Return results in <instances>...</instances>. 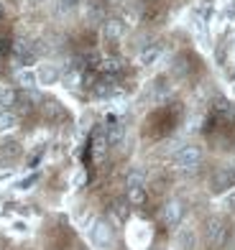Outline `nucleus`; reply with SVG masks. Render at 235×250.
<instances>
[{
  "mask_svg": "<svg viewBox=\"0 0 235 250\" xmlns=\"http://www.w3.org/2000/svg\"><path fill=\"white\" fill-rule=\"evenodd\" d=\"M199 164H202V148L199 146H184V148H179L174 153V166L184 174L197 171Z\"/></svg>",
  "mask_w": 235,
  "mask_h": 250,
  "instance_id": "nucleus-2",
  "label": "nucleus"
},
{
  "mask_svg": "<svg viewBox=\"0 0 235 250\" xmlns=\"http://www.w3.org/2000/svg\"><path fill=\"white\" fill-rule=\"evenodd\" d=\"M120 69H123V62L115 59V56H107V59L100 62V72L103 74H118Z\"/></svg>",
  "mask_w": 235,
  "mask_h": 250,
  "instance_id": "nucleus-18",
  "label": "nucleus"
},
{
  "mask_svg": "<svg viewBox=\"0 0 235 250\" xmlns=\"http://www.w3.org/2000/svg\"><path fill=\"white\" fill-rule=\"evenodd\" d=\"M80 3L82 0H57V10L59 13H69V10H74Z\"/></svg>",
  "mask_w": 235,
  "mask_h": 250,
  "instance_id": "nucleus-20",
  "label": "nucleus"
},
{
  "mask_svg": "<svg viewBox=\"0 0 235 250\" xmlns=\"http://www.w3.org/2000/svg\"><path fill=\"white\" fill-rule=\"evenodd\" d=\"M85 18L89 23H103L105 21V3L103 0H89L85 5Z\"/></svg>",
  "mask_w": 235,
  "mask_h": 250,
  "instance_id": "nucleus-10",
  "label": "nucleus"
},
{
  "mask_svg": "<svg viewBox=\"0 0 235 250\" xmlns=\"http://www.w3.org/2000/svg\"><path fill=\"white\" fill-rule=\"evenodd\" d=\"M235 187V166L225 164V166H217L210 176V191L212 194H225V191H233Z\"/></svg>",
  "mask_w": 235,
  "mask_h": 250,
  "instance_id": "nucleus-3",
  "label": "nucleus"
},
{
  "mask_svg": "<svg viewBox=\"0 0 235 250\" xmlns=\"http://www.w3.org/2000/svg\"><path fill=\"white\" fill-rule=\"evenodd\" d=\"M174 243L179 250H197V230L194 227H179L174 235Z\"/></svg>",
  "mask_w": 235,
  "mask_h": 250,
  "instance_id": "nucleus-8",
  "label": "nucleus"
},
{
  "mask_svg": "<svg viewBox=\"0 0 235 250\" xmlns=\"http://www.w3.org/2000/svg\"><path fill=\"white\" fill-rule=\"evenodd\" d=\"M225 204H228V209H233L235 212V189L230 191V194H228V199H225Z\"/></svg>",
  "mask_w": 235,
  "mask_h": 250,
  "instance_id": "nucleus-23",
  "label": "nucleus"
},
{
  "mask_svg": "<svg viewBox=\"0 0 235 250\" xmlns=\"http://www.w3.org/2000/svg\"><path fill=\"white\" fill-rule=\"evenodd\" d=\"M3 13H5V8H3V3H0V18H3Z\"/></svg>",
  "mask_w": 235,
  "mask_h": 250,
  "instance_id": "nucleus-24",
  "label": "nucleus"
},
{
  "mask_svg": "<svg viewBox=\"0 0 235 250\" xmlns=\"http://www.w3.org/2000/svg\"><path fill=\"white\" fill-rule=\"evenodd\" d=\"M13 56H16V64L21 66V69H26V66H31L33 62H36V49L31 46L28 41H16L13 43Z\"/></svg>",
  "mask_w": 235,
  "mask_h": 250,
  "instance_id": "nucleus-7",
  "label": "nucleus"
},
{
  "mask_svg": "<svg viewBox=\"0 0 235 250\" xmlns=\"http://www.w3.org/2000/svg\"><path fill=\"white\" fill-rule=\"evenodd\" d=\"M184 220V204L179 202V199H169L161 207V222L166 227H179Z\"/></svg>",
  "mask_w": 235,
  "mask_h": 250,
  "instance_id": "nucleus-6",
  "label": "nucleus"
},
{
  "mask_svg": "<svg viewBox=\"0 0 235 250\" xmlns=\"http://www.w3.org/2000/svg\"><path fill=\"white\" fill-rule=\"evenodd\" d=\"M146 202H149L146 187H133V189H128V204H133V207H143Z\"/></svg>",
  "mask_w": 235,
  "mask_h": 250,
  "instance_id": "nucleus-16",
  "label": "nucleus"
},
{
  "mask_svg": "<svg viewBox=\"0 0 235 250\" xmlns=\"http://www.w3.org/2000/svg\"><path fill=\"white\" fill-rule=\"evenodd\" d=\"M36 181H39V174H31V176H26L23 181H18V187H16V189H21V191H26V189H31L33 184H36Z\"/></svg>",
  "mask_w": 235,
  "mask_h": 250,
  "instance_id": "nucleus-22",
  "label": "nucleus"
},
{
  "mask_svg": "<svg viewBox=\"0 0 235 250\" xmlns=\"http://www.w3.org/2000/svg\"><path fill=\"white\" fill-rule=\"evenodd\" d=\"M161 54H164L161 43H149V46H143V49H141V54H138V64H141V66H153L156 62L161 59Z\"/></svg>",
  "mask_w": 235,
  "mask_h": 250,
  "instance_id": "nucleus-9",
  "label": "nucleus"
},
{
  "mask_svg": "<svg viewBox=\"0 0 235 250\" xmlns=\"http://www.w3.org/2000/svg\"><path fill=\"white\" fill-rule=\"evenodd\" d=\"M89 240H92L95 248H113L115 243V232H113V225L107 220H95V225L89 227Z\"/></svg>",
  "mask_w": 235,
  "mask_h": 250,
  "instance_id": "nucleus-4",
  "label": "nucleus"
},
{
  "mask_svg": "<svg viewBox=\"0 0 235 250\" xmlns=\"http://www.w3.org/2000/svg\"><path fill=\"white\" fill-rule=\"evenodd\" d=\"M126 187H128V189H133V187H146V171H143V168H138V166L128 168Z\"/></svg>",
  "mask_w": 235,
  "mask_h": 250,
  "instance_id": "nucleus-14",
  "label": "nucleus"
},
{
  "mask_svg": "<svg viewBox=\"0 0 235 250\" xmlns=\"http://www.w3.org/2000/svg\"><path fill=\"white\" fill-rule=\"evenodd\" d=\"M18 128V112L16 110H3L0 112V133H10Z\"/></svg>",
  "mask_w": 235,
  "mask_h": 250,
  "instance_id": "nucleus-13",
  "label": "nucleus"
},
{
  "mask_svg": "<svg viewBox=\"0 0 235 250\" xmlns=\"http://www.w3.org/2000/svg\"><path fill=\"white\" fill-rule=\"evenodd\" d=\"M0 112H3V107H0Z\"/></svg>",
  "mask_w": 235,
  "mask_h": 250,
  "instance_id": "nucleus-26",
  "label": "nucleus"
},
{
  "mask_svg": "<svg viewBox=\"0 0 235 250\" xmlns=\"http://www.w3.org/2000/svg\"><path fill=\"white\" fill-rule=\"evenodd\" d=\"M43 112H46V118H59L62 107H59V102H46V105H43Z\"/></svg>",
  "mask_w": 235,
  "mask_h": 250,
  "instance_id": "nucleus-21",
  "label": "nucleus"
},
{
  "mask_svg": "<svg viewBox=\"0 0 235 250\" xmlns=\"http://www.w3.org/2000/svg\"><path fill=\"white\" fill-rule=\"evenodd\" d=\"M105 138H107L110 148H118V146L123 143V138H126V125L123 123H110L105 128Z\"/></svg>",
  "mask_w": 235,
  "mask_h": 250,
  "instance_id": "nucleus-11",
  "label": "nucleus"
},
{
  "mask_svg": "<svg viewBox=\"0 0 235 250\" xmlns=\"http://www.w3.org/2000/svg\"><path fill=\"white\" fill-rule=\"evenodd\" d=\"M33 3H43V0H33Z\"/></svg>",
  "mask_w": 235,
  "mask_h": 250,
  "instance_id": "nucleus-25",
  "label": "nucleus"
},
{
  "mask_svg": "<svg viewBox=\"0 0 235 250\" xmlns=\"http://www.w3.org/2000/svg\"><path fill=\"white\" fill-rule=\"evenodd\" d=\"M230 240V225L222 217L205 220V245L210 250H222Z\"/></svg>",
  "mask_w": 235,
  "mask_h": 250,
  "instance_id": "nucleus-1",
  "label": "nucleus"
},
{
  "mask_svg": "<svg viewBox=\"0 0 235 250\" xmlns=\"http://www.w3.org/2000/svg\"><path fill=\"white\" fill-rule=\"evenodd\" d=\"M16 84H21L23 89H33V87L39 84V77H36V72H33V69H28V66H26V69H18L16 72Z\"/></svg>",
  "mask_w": 235,
  "mask_h": 250,
  "instance_id": "nucleus-12",
  "label": "nucleus"
},
{
  "mask_svg": "<svg viewBox=\"0 0 235 250\" xmlns=\"http://www.w3.org/2000/svg\"><path fill=\"white\" fill-rule=\"evenodd\" d=\"M100 33H103L105 43H120L123 39H126V33H128V23L123 18H105Z\"/></svg>",
  "mask_w": 235,
  "mask_h": 250,
  "instance_id": "nucleus-5",
  "label": "nucleus"
},
{
  "mask_svg": "<svg viewBox=\"0 0 235 250\" xmlns=\"http://www.w3.org/2000/svg\"><path fill=\"white\" fill-rule=\"evenodd\" d=\"M36 77H39V84H54L57 79L62 77V72L57 69V66H49V64H43L41 69L36 72Z\"/></svg>",
  "mask_w": 235,
  "mask_h": 250,
  "instance_id": "nucleus-15",
  "label": "nucleus"
},
{
  "mask_svg": "<svg viewBox=\"0 0 235 250\" xmlns=\"http://www.w3.org/2000/svg\"><path fill=\"white\" fill-rule=\"evenodd\" d=\"M18 156H21V143H16V141L0 143V158H3V161H13Z\"/></svg>",
  "mask_w": 235,
  "mask_h": 250,
  "instance_id": "nucleus-17",
  "label": "nucleus"
},
{
  "mask_svg": "<svg viewBox=\"0 0 235 250\" xmlns=\"http://www.w3.org/2000/svg\"><path fill=\"white\" fill-rule=\"evenodd\" d=\"M18 102V92H13V89H0V107L3 110H13Z\"/></svg>",
  "mask_w": 235,
  "mask_h": 250,
  "instance_id": "nucleus-19",
  "label": "nucleus"
}]
</instances>
